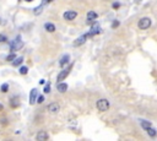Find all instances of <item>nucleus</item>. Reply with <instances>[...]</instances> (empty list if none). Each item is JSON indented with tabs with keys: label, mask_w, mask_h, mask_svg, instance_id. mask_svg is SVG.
<instances>
[{
	"label": "nucleus",
	"mask_w": 157,
	"mask_h": 141,
	"mask_svg": "<svg viewBox=\"0 0 157 141\" xmlns=\"http://www.w3.org/2000/svg\"><path fill=\"white\" fill-rule=\"evenodd\" d=\"M22 61H23V58H22V56L15 58V59H13V61H12V65H13V66H20Z\"/></svg>",
	"instance_id": "obj_16"
},
{
	"label": "nucleus",
	"mask_w": 157,
	"mask_h": 141,
	"mask_svg": "<svg viewBox=\"0 0 157 141\" xmlns=\"http://www.w3.org/2000/svg\"><path fill=\"white\" fill-rule=\"evenodd\" d=\"M97 13L94 12V11H90L88 13H87V25L90 23V22H92V21H94L96 18H97Z\"/></svg>",
	"instance_id": "obj_11"
},
{
	"label": "nucleus",
	"mask_w": 157,
	"mask_h": 141,
	"mask_svg": "<svg viewBox=\"0 0 157 141\" xmlns=\"http://www.w3.org/2000/svg\"><path fill=\"white\" fill-rule=\"evenodd\" d=\"M56 88H58V91H59L60 93H65V92L67 91V85L64 83V82H59L58 86H56Z\"/></svg>",
	"instance_id": "obj_12"
},
{
	"label": "nucleus",
	"mask_w": 157,
	"mask_h": 141,
	"mask_svg": "<svg viewBox=\"0 0 157 141\" xmlns=\"http://www.w3.org/2000/svg\"><path fill=\"white\" fill-rule=\"evenodd\" d=\"M39 83H40V85H44V83H45V81H44V80H40V81H39Z\"/></svg>",
	"instance_id": "obj_29"
},
{
	"label": "nucleus",
	"mask_w": 157,
	"mask_h": 141,
	"mask_svg": "<svg viewBox=\"0 0 157 141\" xmlns=\"http://www.w3.org/2000/svg\"><path fill=\"white\" fill-rule=\"evenodd\" d=\"M50 1H52V0H43V1H42V4H43V5H47V4H49Z\"/></svg>",
	"instance_id": "obj_27"
},
{
	"label": "nucleus",
	"mask_w": 157,
	"mask_h": 141,
	"mask_svg": "<svg viewBox=\"0 0 157 141\" xmlns=\"http://www.w3.org/2000/svg\"><path fill=\"white\" fill-rule=\"evenodd\" d=\"M1 124H2V125H7V120H6V119H2V120H1Z\"/></svg>",
	"instance_id": "obj_28"
},
{
	"label": "nucleus",
	"mask_w": 157,
	"mask_h": 141,
	"mask_svg": "<svg viewBox=\"0 0 157 141\" xmlns=\"http://www.w3.org/2000/svg\"><path fill=\"white\" fill-rule=\"evenodd\" d=\"M69 72H70V67H67V69H64L61 72H59V75H58V77H56V81H58V82H61L63 80H65V78L67 77Z\"/></svg>",
	"instance_id": "obj_8"
},
{
	"label": "nucleus",
	"mask_w": 157,
	"mask_h": 141,
	"mask_svg": "<svg viewBox=\"0 0 157 141\" xmlns=\"http://www.w3.org/2000/svg\"><path fill=\"white\" fill-rule=\"evenodd\" d=\"M48 110H49L52 114L58 113V112L60 110V105H59V103H56V102H52V103L48 105Z\"/></svg>",
	"instance_id": "obj_6"
},
{
	"label": "nucleus",
	"mask_w": 157,
	"mask_h": 141,
	"mask_svg": "<svg viewBox=\"0 0 157 141\" xmlns=\"http://www.w3.org/2000/svg\"><path fill=\"white\" fill-rule=\"evenodd\" d=\"M44 102V96H38L37 97V103H43Z\"/></svg>",
	"instance_id": "obj_23"
},
{
	"label": "nucleus",
	"mask_w": 157,
	"mask_h": 141,
	"mask_svg": "<svg viewBox=\"0 0 157 141\" xmlns=\"http://www.w3.org/2000/svg\"><path fill=\"white\" fill-rule=\"evenodd\" d=\"M37 97H38L37 90L36 88H32L31 92H29V104H34L37 102Z\"/></svg>",
	"instance_id": "obj_9"
},
{
	"label": "nucleus",
	"mask_w": 157,
	"mask_h": 141,
	"mask_svg": "<svg viewBox=\"0 0 157 141\" xmlns=\"http://www.w3.org/2000/svg\"><path fill=\"white\" fill-rule=\"evenodd\" d=\"M97 108H98L99 112H105V110H108V109H109V102H108V99H104V98L98 99V101H97Z\"/></svg>",
	"instance_id": "obj_3"
},
{
	"label": "nucleus",
	"mask_w": 157,
	"mask_h": 141,
	"mask_svg": "<svg viewBox=\"0 0 157 141\" xmlns=\"http://www.w3.org/2000/svg\"><path fill=\"white\" fill-rule=\"evenodd\" d=\"M146 131H147V134H148L151 137H156V135H157V131L152 128V125H151V126H148V128L146 129Z\"/></svg>",
	"instance_id": "obj_15"
},
{
	"label": "nucleus",
	"mask_w": 157,
	"mask_h": 141,
	"mask_svg": "<svg viewBox=\"0 0 157 141\" xmlns=\"http://www.w3.org/2000/svg\"><path fill=\"white\" fill-rule=\"evenodd\" d=\"M0 40H1V42H6V37H5L4 34H0Z\"/></svg>",
	"instance_id": "obj_25"
},
{
	"label": "nucleus",
	"mask_w": 157,
	"mask_h": 141,
	"mask_svg": "<svg viewBox=\"0 0 157 141\" xmlns=\"http://www.w3.org/2000/svg\"><path fill=\"white\" fill-rule=\"evenodd\" d=\"M15 58H16V55H15V53L12 51V53L6 58V60H7V61H13V59H15Z\"/></svg>",
	"instance_id": "obj_21"
},
{
	"label": "nucleus",
	"mask_w": 157,
	"mask_h": 141,
	"mask_svg": "<svg viewBox=\"0 0 157 141\" xmlns=\"http://www.w3.org/2000/svg\"><path fill=\"white\" fill-rule=\"evenodd\" d=\"M76 17H77V12L74 11V10H70V11L64 12V18H65L66 21H72V20H75Z\"/></svg>",
	"instance_id": "obj_5"
},
{
	"label": "nucleus",
	"mask_w": 157,
	"mask_h": 141,
	"mask_svg": "<svg viewBox=\"0 0 157 141\" xmlns=\"http://www.w3.org/2000/svg\"><path fill=\"white\" fill-rule=\"evenodd\" d=\"M25 1H28L29 2V1H33V0H25Z\"/></svg>",
	"instance_id": "obj_31"
},
{
	"label": "nucleus",
	"mask_w": 157,
	"mask_h": 141,
	"mask_svg": "<svg viewBox=\"0 0 157 141\" xmlns=\"http://www.w3.org/2000/svg\"><path fill=\"white\" fill-rule=\"evenodd\" d=\"M87 38H88V33H86V34H82L81 37H78L75 42H74V47H78V45H82L86 40H87Z\"/></svg>",
	"instance_id": "obj_7"
},
{
	"label": "nucleus",
	"mask_w": 157,
	"mask_h": 141,
	"mask_svg": "<svg viewBox=\"0 0 157 141\" xmlns=\"http://www.w3.org/2000/svg\"><path fill=\"white\" fill-rule=\"evenodd\" d=\"M150 26H151V20H150L148 17H142V18H140L139 22H137V27H139L140 29H142V31L150 28Z\"/></svg>",
	"instance_id": "obj_1"
},
{
	"label": "nucleus",
	"mask_w": 157,
	"mask_h": 141,
	"mask_svg": "<svg viewBox=\"0 0 157 141\" xmlns=\"http://www.w3.org/2000/svg\"><path fill=\"white\" fill-rule=\"evenodd\" d=\"M43 92H44V93H49V92H50V83H47V85L44 86Z\"/></svg>",
	"instance_id": "obj_22"
},
{
	"label": "nucleus",
	"mask_w": 157,
	"mask_h": 141,
	"mask_svg": "<svg viewBox=\"0 0 157 141\" xmlns=\"http://www.w3.org/2000/svg\"><path fill=\"white\" fill-rule=\"evenodd\" d=\"M22 47H23V43H22L20 36H18V37L10 44V49H11V51H17V50H20Z\"/></svg>",
	"instance_id": "obj_2"
},
{
	"label": "nucleus",
	"mask_w": 157,
	"mask_h": 141,
	"mask_svg": "<svg viewBox=\"0 0 157 141\" xmlns=\"http://www.w3.org/2000/svg\"><path fill=\"white\" fill-rule=\"evenodd\" d=\"M119 7H120L119 2H113V9H119Z\"/></svg>",
	"instance_id": "obj_24"
},
{
	"label": "nucleus",
	"mask_w": 157,
	"mask_h": 141,
	"mask_svg": "<svg viewBox=\"0 0 157 141\" xmlns=\"http://www.w3.org/2000/svg\"><path fill=\"white\" fill-rule=\"evenodd\" d=\"M48 139H49V135H48V132H47L45 130L38 131L37 135H36V140H37V141H47Z\"/></svg>",
	"instance_id": "obj_4"
},
{
	"label": "nucleus",
	"mask_w": 157,
	"mask_h": 141,
	"mask_svg": "<svg viewBox=\"0 0 157 141\" xmlns=\"http://www.w3.org/2000/svg\"><path fill=\"white\" fill-rule=\"evenodd\" d=\"M44 28H45L48 32H50V33H53V32L55 31V26H54L52 22H47V23L44 25Z\"/></svg>",
	"instance_id": "obj_13"
},
{
	"label": "nucleus",
	"mask_w": 157,
	"mask_h": 141,
	"mask_svg": "<svg viewBox=\"0 0 157 141\" xmlns=\"http://www.w3.org/2000/svg\"><path fill=\"white\" fill-rule=\"evenodd\" d=\"M43 4L40 5V6H38V7H36L34 10H33V12H34V15H40V12H42V10H43Z\"/></svg>",
	"instance_id": "obj_17"
},
{
	"label": "nucleus",
	"mask_w": 157,
	"mask_h": 141,
	"mask_svg": "<svg viewBox=\"0 0 157 141\" xmlns=\"http://www.w3.org/2000/svg\"><path fill=\"white\" fill-rule=\"evenodd\" d=\"M69 61H70V55L65 54V55L59 60V66H60V67H64L65 65H67V64H69Z\"/></svg>",
	"instance_id": "obj_10"
},
{
	"label": "nucleus",
	"mask_w": 157,
	"mask_h": 141,
	"mask_svg": "<svg viewBox=\"0 0 157 141\" xmlns=\"http://www.w3.org/2000/svg\"><path fill=\"white\" fill-rule=\"evenodd\" d=\"M2 108H4V105H2V104H1V103H0V112H1V110H2Z\"/></svg>",
	"instance_id": "obj_30"
},
{
	"label": "nucleus",
	"mask_w": 157,
	"mask_h": 141,
	"mask_svg": "<svg viewBox=\"0 0 157 141\" xmlns=\"http://www.w3.org/2000/svg\"><path fill=\"white\" fill-rule=\"evenodd\" d=\"M27 72H28V67L27 66H21L20 67V74L21 75H26Z\"/></svg>",
	"instance_id": "obj_19"
},
{
	"label": "nucleus",
	"mask_w": 157,
	"mask_h": 141,
	"mask_svg": "<svg viewBox=\"0 0 157 141\" xmlns=\"http://www.w3.org/2000/svg\"><path fill=\"white\" fill-rule=\"evenodd\" d=\"M141 126L146 130L148 126H151V123H148V121H146V120H141Z\"/></svg>",
	"instance_id": "obj_20"
},
{
	"label": "nucleus",
	"mask_w": 157,
	"mask_h": 141,
	"mask_svg": "<svg viewBox=\"0 0 157 141\" xmlns=\"http://www.w3.org/2000/svg\"><path fill=\"white\" fill-rule=\"evenodd\" d=\"M18 104H20V102H18V98H17V97H12V98L10 99V105H11L12 108L18 107Z\"/></svg>",
	"instance_id": "obj_14"
},
{
	"label": "nucleus",
	"mask_w": 157,
	"mask_h": 141,
	"mask_svg": "<svg viewBox=\"0 0 157 141\" xmlns=\"http://www.w3.org/2000/svg\"><path fill=\"white\" fill-rule=\"evenodd\" d=\"M117 26H119V21H114V22H113V26H112V27H113V28H115Z\"/></svg>",
	"instance_id": "obj_26"
},
{
	"label": "nucleus",
	"mask_w": 157,
	"mask_h": 141,
	"mask_svg": "<svg viewBox=\"0 0 157 141\" xmlns=\"http://www.w3.org/2000/svg\"><path fill=\"white\" fill-rule=\"evenodd\" d=\"M0 91H1L2 93H6V92L9 91V85H7V83H4V85H1V87H0Z\"/></svg>",
	"instance_id": "obj_18"
}]
</instances>
